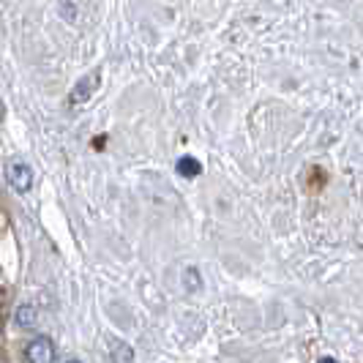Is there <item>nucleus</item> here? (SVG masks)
<instances>
[{
  "instance_id": "f257e3e1",
  "label": "nucleus",
  "mask_w": 363,
  "mask_h": 363,
  "mask_svg": "<svg viewBox=\"0 0 363 363\" xmlns=\"http://www.w3.org/2000/svg\"><path fill=\"white\" fill-rule=\"evenodd\" d=\"M6 178L11 183V189L19 191V194H28L30 191V186H33V169H30V164L28 162H14L6 164Z\"/></svg>"
},
{
  "instance_id": "f03ea898",
  "label": "nucleus",
  "mask_w": 363,
  "mask_h": 363,
  "mask_svg": "<svg viewBox=\"0 0 363 363\" xmlns=\"http://www.w3.org/2000/svg\"><path fill=\"white\" fill-rule=\"evenodd\" d=\"M28 363H55V345L50 336H36L30 345L25 347Z\"/></svg>"
},
{
  "instance_id": "7ed1b4c3",
  "label": "nucleus",
  "mask_w": 363,
  "mask_h": 363,
  "mask_svg": "<svg viewBox=\"0 0 363 363\" xmlns=\"http://www.w3.org/2000/svg\"><path fill=\"white\" fill-rule=\"evenodd\" d=\"M99 82H101V72L96 69V72L88 74L85 79H79V82H77V88L72 91L69 101H72V104H85V101H88V99L93 96V91L99 88Z\"/></svg>"
},
{
  "instance_id": "20e7f679",
  "label": "nucleus",
  "mask_w": 363,
  "mask_h": 363,
  "mask_svg": "<svg viewBox=\"0 0 363 363\" xmlns=\"http://www.w3.org/2000/svg\"><path fill=\"white\" fill-rule=\"evenodd\" d=\"M107 352L109 358H112V363H134V350H131V345L128 342H123V339H118V336H107Z\"/></svg>"
},
{
  "instance_id": "39448f33",
  "label": "nucleus",
  "mask_w": 363,
  "mask_h": 363,
  "mask_svg": "<svg viewBox=\"0 0 363 363\" xmlns=\"http://www.w3.org/2000/svg\"><path fill=\"white\" fill-rule=\"evenodd\" d=\"M14 320H17L19 328H36L38 325V311L33 303H22L14 314Z\"/></svg>"
},
{
  "instance_id": "423d86ee",
  "label": "nucleus",
  "mask_w": 363,
  "mask_h": 363,
  "mask_svg": "<svg viewBox=\"0 0 363 363\" xmlns=\"http://www.w3.org/2000/svg\"><path fill=\"white\" fill-rule=\"evenodd\" d=\"M175 169H178V175L181 178H197L202 172V164L194 159V156H181L178 164H175Z\"/></svg>"
},
{
  "instance_id": "0eeeda50",
  "label": "nucleus",
  "mask_w": 363,
  "mask_h": 363,
  "mask_svg": "<svg viewBox=\"0 0 363 363\" xmlns=\"http://www.w3.org/2000/svg\"><path fill=\"white\" fill-rule=\"evenodd\" d=\"M3 118H6V107H3V101H0V123H3Z\"/></svg>"
},
{
  "instance_id": "6e6552de",
  "label": "nucleus",
  "mask_w": 363,
  "mask_h": 363,
  "mask_svg": "<svg viewBox=\"0 0 363 363\" xmlns=\"http://www.w3.org/2000/svg\"><path fill=\"white\" fill-rule=\"evenodd\" d=\"M320 363H336L333 358H320Z\"/></svg>"
},
{
  "instance_id": "1a4fd4ad",
  "label": "nucleus",
  "mask_w": 363,
  "mask_h": 363,
  "mask_svg": "<svg viewBox=\"0 0 363 363\" xmlns=\"http://www.w3.org/2000/svg\"><path fill=\"white\" fill-rule=\"evenodd\" d=\"M63 363H82V361H77V358H69V361H63Z\"/></svg>"
},
{
  "instance_id": "9d476101",
  "label": "nucleus",
  "mask_w": 363,
  "mask_h": 363,
  "mask_svg": "<svg viewBox=\"0 0 363 363\" xmlns=\"http://www.w3.org/2000/svg\"><path fill=\"white\" fill-rule=\"evenodd\" d=\"M0 333H3V311H0Z\"/></svg>"
}]
</instances>
